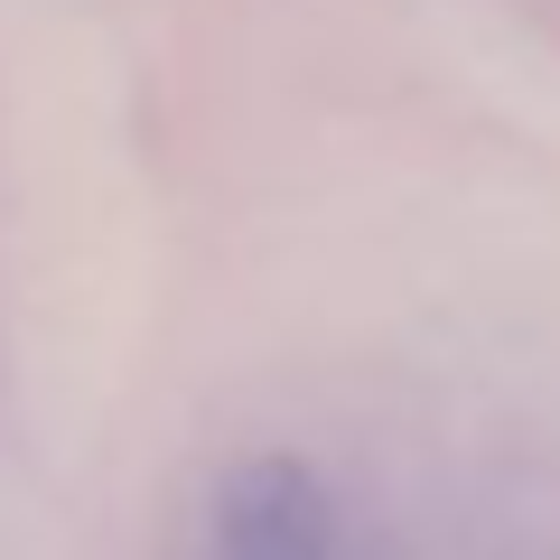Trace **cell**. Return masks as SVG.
I'll return each instance as SVG.
<instances>
[{"label":"cell","instance_id":"cell-1","mask_svg":"<svg viewBox=\"0 0 560 560\" xmlns=\"http://www.w3.org/2000/svg\"><path fill=\"white\" fill-rule=\"evenodd\" d=\"M215 560H346L327 486L300 458H243L215 495Z\"/></svg>","mask_w":560,"mask_h":560}]
</instances>
